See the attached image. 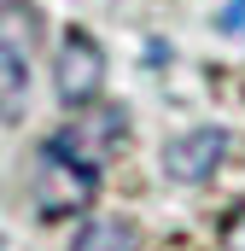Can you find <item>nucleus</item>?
<instances>
[{"instance_id": "1", "label": "nucleus", "mask_w": 245, "mask_h": 251, "mask_svg": "<svg viewBox=\"0 0 245 251\" xmlns=\"http://www.w3.org/2000/svg\"><path fill=\"white\" fill-rule=\"evenodd\" d=\"M94 199H99V164L76 158L59 140H47L41 158H35V210L47 222H64V216H82Z\"/></svg>"}, {"instance_id": "2", "label": "nucleus", "mask_w": 245, "mask_h": 251, "mask_svg": "<svg viewBox=\"0 0 245 251\" xmlns=\"http://www.w3.org/2000/svg\"><path fill=\"white\" fill-rule=\"evenodd\" d=\"M99 88H105V53H99V41L76 24V29H64L59 59H53V94H59L64 111H82V105L99 100Z\"/></svg>"}, {"instance_id": "3", "label": "nucleus", "mask_w": 245, "mask_h": 251, "mask_svg": "<svg viewBox=\"0 0 245 251\" xmlns=\"http://www.w3.org/2000/svg\"><path fill=\"white\" fill-rule=\"evenodd\" d=\"M122 134H128V117H122L117 105H82V123H64L53 140L59 146H70L76 158H88V164H105L111 152L122 146Z\"/></svg>"}, {"instance_id": "4", "label": "nucleus", "mask_w": 245, "mask_h": 251, "mask_svg": "<svg viewBox=\"0 0 245 251\" xmlns=\"http://www.w3.org/2000/svg\"><path fill=\"white\" fill-rule=\"evenodd\" d=\"M228 152V134L222 128H187L164 146V176L170 181H204Z\"/></svg>"}, {"instance_id": "5", "label": "nucleus", "mask_w": 245, "mask_h": 251, "mask_svg": "<svg viewBox=\"0 0 245 251\" xmlns=\"http://www.w3.org/2000/svg\"><path fill=\"white\" fill-rule=\"evenodd\" d=\"M41 29H47L41 6H29V0H0V47H6V53H18V59H35V47H41Z\"/></svg>"}, {"instance_id": "6", "label": "nucleus", "mask_w": 245, "mask_h": 251, "mask_svg": "<svg viewBox=\"0 0 245 251\" xmlns=\"http://www.w3.org/2000/svg\"><path fill=\"white\" fill-rule=\"evenodd\" d=\"M70 251H140V234L122 216H94V222H82V234H76Z\"/></svg>"}, {"instance_id": "7", "label": "nucleus", "mask_w": 245, "mask_h": 251, "mask_svg": "<svg viewBox=\"0 0 245 251\" xmlns=\"http://www.w3.org/2000/svg\"><path fill=\"white\" fill-rule=\"evenodd\" d=\"M29 105V59L0 47V123H18Z\"/></svg>"}, {"instance_id": "8", "label": "nucleus", "mask_w": 245, "mask_h": 251, "mask_svg": "<svg viewBox=\"0 0 245 251\" xmlns=\"http://www.w3.org/2000/svg\"><path fill=\"white\" fill-rule=\"evenodd\" d=\"M222 251H245V210L228 216V228H222Z\"/></svg>"}]
</instances>
